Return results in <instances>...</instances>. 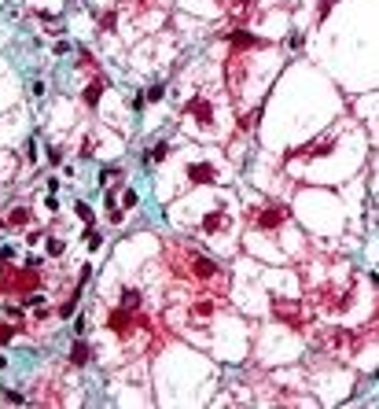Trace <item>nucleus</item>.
<instances>
[{"instance_id": "f257e3e1", "label": "nucleus", "mask_w": 379, "mask_h": 409, "mask_svg": "<svg viewBox=\"0 0 379 409\" xmlns=\"http://www.w3.org/2000/svg\"><path fill=\"white\" fill-rule=\"evenodd\" d=\"M70 361H74V365H89V347H85V343H74Z\"/></svg>"}, {"instance_id": "f03ea898", "label": "nucleus", "mask_w": 379, "mask_h": 409, "mask_svg": "<svg viewBox=\"0 0 379 409\" xmlns=\"http://www.w3.org/2000/svg\"><path fill=\"white\" fill-rule=\"evenodd\" d=\"M77 217H81V222H92V210L85 207V203H77Z\"/></svg>"}]
</instances>
